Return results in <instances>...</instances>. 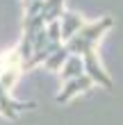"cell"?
I'll return each mask as SVG.
<instances>
[{"instance_id": "cell-1", "label": "cell", "mask_w": 123, "mask_h": 125, "mask_svg": "<svg viewBox=\"0 0 123 125\" xmlns=\"http://www.w3.org/2000/svg\"><path fill=\"white\" fill-rule=\"evenodd\" d=\"M112 27H114V18L112 16H103V18L93 21V23H87L75 36H71V39L64 43L71 55L82 57L84 73L98 86H103V89H112V77L107 75V71L103 68V64H100L98 55H96V43L100 41V36L107 30H112Z\"/></svg>"}, {"instance_id": "cell-2", "label": "cell", "mask_w": 123, "mask_h": 125, "mask_svg": "<svg viewBox=\"0 0 123 125\" xmlns=\"http://www.w3.org/2000/svg\"><path fill=\"white\" fill-rule=\"evenodd\" d=\"M93 80L87 75H80V77H75V80H68V82H64V89L55 95V102L57 105H64V102H68V100H73L75 95H80V93H87V91H91L93 89Z\"/></svg>"}, {"instance_id": "cell-3", "label": "cell", "mask_w": 123, "mask_h": 125, "mask_svg": "<svg viewBox=\"0 0 123 125\" xmlns=\"http://www.w3.org/2000/svg\"><path fill=\"white\" fill-rule=\"evenodd\" d=\"M34 107H37V102H21V100L9 98V91L0 84V114L7 116L9 121H16L21 112H25V109H34Z\"/></svg>"}, {"instance_id": "cell-4", "label": "cell", "mask_w": 123, "mask_h": 125, "mask_svg": "<svg viewBox=\"0 0 123 125\" xmlns=\"http://www.w3.org/2000/svg\"><path fill=\"white\" fill-rule=\"evenodd\" d=\"M59 23H62V41H64V43H66L71 36H75V34L87 25L84 18L80 16V14H75V11H64L62 18H59Z\"/></svg>"}, {"instance_id": "cell-5", "label": "cell", "mask_w": 123, "mask_h": 125, "mask_svg": "<svg viewBox=\"0 0 123 125\" xmlns=\"http://www.w3.org/2000/svg\"><path fill=\"white\" fill-rule=\"evenodd\" d=\"M80 75H84V62H82V57H78V55H68V59L64 62L62 71H59L62 82L75 80V77H80Z\"/></svg>"}, {"instance_id": "cell-6", "label": "cell", "mask_w": 123, "mask_h": 125, "mask_svg": "<svg viewBox=\"0 0 123 125\" xmlns=\"http://www.w3.org/2000/svg\"><path fill=\"white\" fill-rule=\"evenodd\" d=\"M64 14V0H43L41 5V18L43 23H55V21H59Z\"/></svg>"}, {"instance_id": "cell-7", "label": "cell", "mask_w": 123, "mask_h": 125, "mask_svg": "<svg viewBox=\"0 0 123 125\" xmlns=\"http://www.w3.org/2000/svg\"><path fill=\"white\" fill-rule=\"evenodd\" d=\"M68 55H71V52L66 50V46H59L46 62H43V68H46V71H57V73H59L62 66H64V62L68 59Z\"/></svg>"}, {"instance_id": "cell-8", "label": "cell", "mask_w": 123, "mask_h": 125, "mask_svg": "<svg viewBox=\"0 0 123 125\" xmlns=\"http://www.w3.org/2000/svg\"><path fill=\"white\" fill-rule=\"evenodd\" d=\"M46 32H48V39L53 43H64L62 41V23L55 21V23H48L46 25Z\"/></svg>"}, {"instance_id": "cell-9", "label": "cell", "mask_w": 123, "mask_h": 125, "mask_svg": "<svg viewBox=\"0 0 123 125\" xmlns=\"http://www.w3.org/2000/svg\"><path fill=\"white\" fill-rule=\"evenodd\" d=\"M30 2H37V0H23V5H30Z\"/></svg>"}]
</instances>
